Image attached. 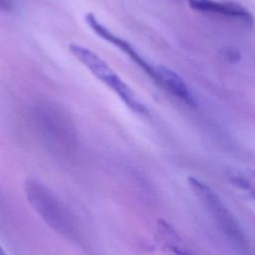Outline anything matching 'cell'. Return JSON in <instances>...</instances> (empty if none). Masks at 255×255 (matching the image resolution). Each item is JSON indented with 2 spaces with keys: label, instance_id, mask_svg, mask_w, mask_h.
<instances>
[{
  "label": "cell",
  "instance_id": "6da1fadb",
  "mask_svg": "<svg viewBox=\"0 0 255 255\" xmlns=\"http://www.w3.org/2000/svg\"><path fill=\"white\" fill-rule=\"evenodd\" d=\"M25 192L30 205L50 228L66 238H75L77 226L73 214L48 187L28 179Z\"/></svg>",
  "mask_w": 255,
  "mask_h": 255
},
{
  "label": "cell",
  "instance_id": "7a4b0ae2",
  "mask_svg": "<svg viewBox=\"0 0 255 255\" xmlns=\"http://www.w3.org/2000/svg\"><path fill=\"white\" fill-rule=\"evenodd\" d=\"M35 121L45 142L56 152H68L77 143L75 125L59 105L43 102L37 106Z\"/></svg>",
  "mask_w": 255,
  "mask_h": 255
},
{
  "label": "cell",
  "instance_id": "3957f363",
  "mask_svg": "<svg viewBox=\"0 0 255 255\" xmlns=\"http://www.w3.org/2000/svg\"><path fill=\"white\" fill-rule=\"evenodd\" d=\"M187 183L192 193L204 206L229 242L238 249L246 250L248 242L243 229L216 191L207 183L194 176H189Z\"/></svg>",
  "mask_w": 255,
  "mask_h": 255
},
{
  "label": "cell",
  "instance_id": "277c9868",
  "mask_svg": "<svg viewBox=\"0 0 255 255\" xmlns=\"http://www.w3.org/2000/svg\"><path fill=\"white\" fill-rule=\"evenodd\" d=\"M70 52L99 81L109 87L133 113L145 115L147 110L125 81L95 52L78 44H70Z\"/></svg>",
  "mask_w": 255,
  "mask_h": 255
},
{
  "label": "cell",
  "instance_id": "5b68a950",
  "mask_svg": "<svg viewBox=\"0 0 255 255\" xmlns=\"http://www.w3.org/2000/svg\"><path fill=\"white\" fill-rule=\"evenodd\" d=\"M85 21L87 25L90 27L95 34H97L100 38L105 41L113 44L117 48H119L122 52H124L127 56H128L145 74H147L151 79L154 78L155 66H152L148 63L134 48L133 46L128 42L127 40L115 35L112 31H110L107 27H105L93 13H87L85 15Z\"/></svg>",
  "mask_w": 255,
  "mask_h": 255
},
{
  "label": "cell",
  "instance_id": "8992f818",
  "mask_svg": "<svg viewBox=\"0 0 255 255\" xmlns=\"http://www.w3.org/2000/svg\"><path fill=\"white\" fill-rule=\"evenodd\" d=\"M153 81L186 106L191 108L197 106V100L191 89L173 70L165 66H155Z\"/></svg>",
  "mask_w": 255,
  "mask_h": 255
},
{
  "label": "cell",
  "instance_id": "52a82bcc",
  "mask_svg": "<svg viewBox=\"0 0 255 255\" xmlns=\"http://www.w3.org/2000/svg\"><path fill=\"white\" fill-rule=\"evenodd\" d=\"M188 5L196 11L208 14H215L227 18L235 19L253 25L254 18L252 14L242 5L236 2H219L214 0H187Z\"/></svg>",
  "mask_w": 255,
  "mask_h": 255
},
{
  "label": "cell",
  "instance_id": "ba28073f",
  "mask_svg": "<svg viewBox=\"0 0 255 255\" xmlns=\"http://www.w3.org/2000/svg\"><path fill=\"white\" fill-rule=\"evenodd\" d=\"M227 177L238 188L248 192L255 198V169L229 168Z\"/></svg>",
  "mask_w": 255,
  "mask_h": 255
},
{
  "label": "cell",
  "instance_id": "9c48e42d",
  "mask_svg": "<svg viewBox=\"0 0 255 255\" xmlns=\"http://www.w3.org/2000/svg\"><path fill=\"white\" fill-rule=\"evenodd\" d=\"M11 8L9 0H0V9L1 10H9Z\"/></svg>",
  "mask_w": 255,
  "mask_h": 255
},
{
  "label": "cell",
  "instance_id": "30bf717a",
  "mask_svg": "<svg viewBox=\"0 0 255 255\" xmlns=\"http://www.w3.org/2000/svg\"><path fill=\"white\" fill-rule=\"evenodd\" d=\"M3 254H5V251L2 249V247L0 246V255H3Z\"/></svg>",
  "mask_w": 255,
  "mask_h": 255
}]
</instances>
